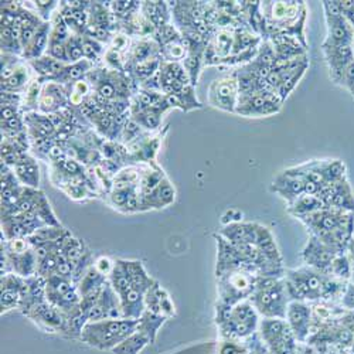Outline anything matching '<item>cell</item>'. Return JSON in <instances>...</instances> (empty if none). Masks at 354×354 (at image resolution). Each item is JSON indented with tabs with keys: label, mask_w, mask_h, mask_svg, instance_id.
Wrapping results in <instances>:
<instances>
[{
	"label": "cell",
	"mask_w": 354,
	"mask_h": 354,
	"mask_svg": "<svg viewBox=\"0 0 354 354\" xmlns=\"http://www.w3.org/2000/svg\"><path fill=\"white\" fill-rule=\"evenodd\" d=\"M145 310L160 315L167 320L176 316V306L173 304L170 293L158 281H155L149 290L146 292Z\"/></svg>",
	"instance_id": "e0dca14e"
},
{
	"label": "cell",
	"mask_w": 354,
	"mask_h": 354,
	"mask_svg": "<svg viewBox=\"0 0 354 354\" xmlns=\"http://www.w3.org/2000/svg\"><path fill=\"white\" fill-rule=\"evenodd\" d=\"M322 50L326 58L330 78L336 84L347 64L354 60V48L353 46H322Z\"/></svg>",
	"instance_id": "ac0fdd59"
},
{
	"label": "cell",
	"mask_w": 354,
	"mask_h": 354,
	"mask_svg": "<svg viewBox=\"0 0 354 354\" xmlns=\"http://www.w3.org/2000/svg\"><path fill=\"white\" fill-rule=\"evenodd\" d=\"M286 282L279 277H258L250 302L265 317H286L288 309Z\"/></svg>",
	"instance_id": "7a4b0ae2"
},
{
	"label": "cell",
	"mask_w": 354,
	"mask_h": 354,
	"mask_svg": "<svg viewBox=\"0 0 354 354\" xmlns=\"http://www.w3.org/2000/svg\"><path fill=\"white\" fill-rule=\"evenodd\" d=\"M217 323L227 337H247L258 326V312L250 299L243 301L218 316Z\"/></svg>",
	"instance_id": "5b68a950"
},
{
	"label": "cell",
	"mask_w": 354,
	"mask_h": 354,
	"mask_svg": "<svg viewBox=\"0 0 354 354\" xmlns=\"http://www.w3.org/2000/svg\"><path fill=\"white\" fill-rule=\"evenodd\" d=\"M113 265H115V261L111 259L109 257H105V255H101L95 259L94 262V267L106 278H109L112 270H113Z\"/></svg>",
	"instance_id": "f35d334b"
},
{
	"label": "cell",
	"mask_w": 354,
	"mask_h": 354,
	"mask_svg": "<svg viewBox=\"0 0 354 354\" xmlns=\"http://www.w3.org/2000/svg\"><path fill=\"white\" fill-rule=\"evenodd\" d=\"M305 262L316 270L326 271L333 263V251L317 237H313L302 252Z\"/></svg>",
	"instance_id": "d6986e66"
},
{
	"label": "cell",
	"mask_w": 354,
	"mask_h": 354,
	"mask_svg": "<svg viewBox=\"0 0 354 354\" xmlns=\"http://www.w3.org/2000/svg\"><path fill=\"white\" fill-rule=\"evenodd\" d=\"M67 48V57H68V63H78L84 60V47H82V36L78 35H71L68 41L66 43Z\"/></svg>",
	"instance_id": "d590c367"
},
{
	"label": "cell",
	"mask_w": 354,
	"mask_h": 354,
	"mask_svg": "<svg viewBox=\"0 0 354 354\" xmlns=\"http://www.w3.org/2000/svg\"><path fill=\"white\" fill-rule=\"evenodd\" d=\"M255 245L261 250V252L265 257H267L270 261H272L278 265H282V257H281L279 250L277 247L274 235H272V232L270 231L268 227H263V225L258 224Z\"/></svg>",
	"instance_id": "f1b7e54d"
},
{
	"label": "cell",
	"mask_w": 354,
	"mask_h": 354,
	"mask_svg": "<svg viewBox=\"0 0 354 354\" xmlns=\"http://www.w3.org/2000/svg\"><path fill=\"white\" fill-rule=\"evenodd\" d=\"M24 316L30 319L43 333L62 335L68 337L67 315L47 301L36 305Z\"/></svg>",
	"instance_id": "30bf717a"
},
{
	"label": "cell",
	"mask_w": 354,
	"mask_h": 354,
	"mask_svg": "<svg viewBox=\"0 0 354 354\" xmlns=\"http://www.w3.org/2000/svg\"><path fill=\"white\" fill-rule=\"evenodd\" d=\"M67 108H70L67 86L54 81L43 82V90L39 101V112L44 115H51Z\"/></svg>",
	"instance_id": "9a60e30c"
},
{
	"label": "cell",
	"mask_w": 354,
	"mask_h": 354,
	"mask_svg": "<svg viewBox=\"0 0 354 354\" xmlns=\"http://www.w3.org/2000/svg\"><path fill=\"white\" fill-rule=\"evenodd\" d=\"M33 3L43 21H50L58 6H60V2H55V0H35Z\"/></svg>",
	"instance_id": "8d00e7d4"
},
{
	"label": "cell",
	"mask_w": 354,
	"mask_h": 354,
	"mask_svg": "<svg viewBox=\"0 0 354 354\" xmlns=\"http://www.w3.org/2000/svg\"><path fill=\"white\" fill-rule=\"evenodd\" d=\"M94 67L95 66L91 62H88L84 58V60H81L78 63L67 64V67L60 74H58L53 81L62 84V85H66V86L73 85V84L84 80L88 75V73H90Z\"/></svg>",
	"instance_id": "f546056e"
},
{
	"label": "cell",
	"mask_w": 354,
	"mask_h": 354,
	"mask_svg": "<svg viewBox=\"0 0 354 354\" xmlns=\"http://www.w3.org/2000/svg\"><path fill=\"white\" fill-rule=\"evenodd\" d=\"M310 308L301 301H292L286 309V322L292 333L298 339H305L310 324Z\"/></svg>",
	"instance_id": "ffe728a7"
},
{
	"label": "cell",
	"mask_w": 354,
	"mask_h": 354,
	"mask_svg": "<svg viewBox=\"0 0 354 354\" xmlns=\"http://www.w3.org/2000/svg\"><path fill=\"white\" fill-rule=\"evenodd\" d=\"M324 203L319 196H312V194H302L301 197H298L295 201L290 203L289 205V213L299 217L308 216L310 213L319 212L323 207Z\"/></svg>",
	"instance_id": "1f68e13d"
},
{
	"label": "cell",
	"mask_w": 354,
	"mask_h": 354,
	"mask_svg": "<svg viewBox=\"0 0 354 354\" xmlns=\"http://www.w3.org/2000/svg\"><path fill=\"white\" fill-rule=\"evenodd\" d=\"M50 33H51V24H50V21H44L40 26L32 43L28 44L23 51L21 57L26 62L36 60V58H40L46 54L48 43H50Z\"/></svg>",
	"instance_id": "83f0119b"
},
{
	"label": "cell",
	"mask_w": 354,
	"mask_h": 354,
	"mask_svg": "<svg viewBox=\"0 0 354 354\" xmlns=\"http://www.w3.org/2000/svg\"><path fill=\"white\" fill-rule=\"evenodd\" d=\"M47 302L54 305L66 315L80 308L81 295L77 283L70 278L51 275L47 278Z\"/></svg>",
	"instance_id": "52a82bcc"
},
{
	"label": "cell",
	"mask_w": 354,
	"mask_h": 354,
	"mask_svg": "<svg viewBox=\"0 0 354 354\" xmlns=\"http://www.w3.org/2000/svg\"><path fill=\"white\" fill-rule=\"evenodd\" d=\"M140 12L146 20L156 28L170 24L171 8L169 2H142Z\"/></svg>",
	"instance_id": "4316f807"
},
{
	"label": "cell",
	"mask_w": 354,
	"mask_h": 354,
	"mask_svg": "<svg viewBox=\"0 0 354 354\" xmlns=\"http://www.w3.org/2000/svg\"><path fill=\"white\" fill-rule=\"evenodd\" d=\"M143 196V205L145 210H160L171 205L176 200V189L170 183L167 177L162 180V183L149 194Z\"/></svg>",
	"instance_id": "7402d4cb"
},
{
	"label": "cell",
	"mask_w": 354,
	"mask_h": 354,
	"mask_svg": "<svg viewBox=\"0 0 354 354\" xmlns=\"http://www.w3.org/2000/svg\"><path fill=\"white\" fill-rule=\"evenodd\" d=\"M285 282L289 297L293 301L317 299L330 293L333 289V283L328 282L322 277V274L310 268L289 271Z\"/></svg>",
	"instance_id": "277c9868"
},
{
	"label": "cell",
	"mask_w": 354,
	"mask_h": 354,
	"mask_svg": "<svg viewBox=\"0 0 354 354\" xmlns=\"http://www.w3.org/2000/svg\"><path fill=\"white\" fill-rule=\"evenodd\" d=\"M166 322H167L166 317H163L160 315H156V313H152L149 310H145L142 313V316L138 319L136 330L149 337L152 344H153L158 339L159 330L163 328V324Z\"/></svg>",
	"instance_id": "4dcf8cb0"
},
{
	"label": "cell",
	"mask_w": 354,
	"mask_h": 354,
	"mask_svg": "<svg viewBox=\"0 0 354 354\" xmlns=\"http://www.w3.org/2000/svg\"><path fill=\"white\" fill-rule=\"evenodd\" d=\"M138 326V319H108L88 322L80 340L88 347L100 351H112L131 336Z\"/></svg>",
	"instance_id": "6da1fadb"
},
{
	"label": "cell",
	"mask_w": 354,
	"mask_h": 354,
	"mask_svg": "<svg viewBox=\"0 0 354 354\" xmlns=\"http://www.w3.org/2000/svg\"><path fill=\"white\" fill-rule=\"evenodd\" d=\"M32 67L24 60L17 70L5 81H2V93L20 94L23 95L27 90V86L32 84Z\"/></svg>",
	"instance_id": "d4e9b609"
},
{
	"label": "cell",
	"mask_w": 354,
	"mask_h": 354,
	"mask_svg": "<svg viewBox=\"0 0 354 354\" xmlns=\"http://www.w3.org/2000/svg\"><path fill=\"white\" fill-rule=\"evenodd\" d=\"M88 322H98L108 319H125L122 313L121 299L118 293L112 289L109 282L104 286L98 301L86 313Z\"/></svg>",
	"instance_id": "5bb4252c"
},
{
	"label": "cell",
	"mask_w": 354,
	"mask_h": 354,
	"mask_svg": "<svg viewBox=\"0 0 354 354\" xmlns=\"http://www.w3.org/2000/svg\"><path fill=\"white\" fill-rule=\"evenodd\" d=\"M339 6L343 17L354 28V0H344V2H339Z\"/></svg>",
	"instance_id": "ab89813d"
},
{
	"label": "cell",
	"mask_w": 354,
	"mask_h": 354,
	"mask_svg": "<svg viewBox=\"0 0 354 354\" xmlns=\"http://www.w3.org/2000/svg\"><path fill=\"white\" fill-rule=\"evenodd\" d=\"M158 82L165 95H179L190 86H194L182 63L163 60L158 71Z\"/></svg>",
	"instance_id": "7c38bea8"
},
{
	"label": "cell",
	"mask_w": 354,
	"mask_h": 354,
	"mask_svg": "<svg viewBox=\"0 0 354 354\" xmlns=\"http://www.w3.org/2000/svg\"><path fill=\"white\" fill-rule=\"evenodd\" d=\"M272 192L278 193L290 204L292 201L305 194V177L295 167L285 170L274 180Z\"/></svg>",
	"instance_id": "2e32d148"
},
{
	"label": "cell",
	"mask_w": 354,
	"mask_h": 354,
	"mask_svg": "<svg viewBox=\"0 0 354 354\" xmlns=\"http://www.w3.org/2000/svg\"><path fill=\"white\" fill-rule=\"evenodd\" d=\"M27 63H28V66L32 67L33 73L37 75V78L41 82L53 81L58 74H60L67 67V63L58 62V60H55V58H53L50 55H46V54L40 58H36V60L27 62Z\"/></svg>",
	"instance_id": "484cf974"
},
{
	"label": "cell",
	"mask_w": 354,
	"mask_h": 354,
	"mask_svg": "<svg viewBox=\"0 0 354 354\" xmlns=\"http://www.w3.org/2000/svg\"><path fill=\"white\" fill-rule=\"evenodd\" d=\"M109 285L121 297L125 293L132 283V265L131 259H115L113 270L108 278Z\"/></svg>",
	"instance_id": "cb8c5ba5"
},
{
	"label": "cell",
	"mask_w": 354,
	"mask_h": 354,
	"mask_svg": "<svg viewBox=\"0 0 354 354\" xmlns=\"http://www.w3.org/2000/svg\"><path fill=\"white\" fill-rule=\"evenodd\" d=\"M336 84L343 86L344 90H347L351 95H354V60L347 64V67L343 70Z\"/></svg>",
	"instance_id": "74e56055"
},
{
	"label": "cell",
	"mask_w": 354,
	"mask_h": 354,
	"mask_svg": "<svg viewBox=\"0 0 354 354\" xmlns=\"http://www.w3.org/2000/svg\"><path fill=\"white\" fill-rule=\"evenodd\" d=\"M17 180L21 186L30 187V189H39L40 185V167L33 155L28 153L24 156L15 167H12Z\"/></svg>",
	"instance_id": "603a6c76"
},
{
	"label": "cell",
	"mask_w": 354,
	"mask_h": 354,
	"mask_svg": "<svg viewBox=\"0 0 354 354\" xmlns=\"http://www.w3.org/2000/svg\"><path fill=\"white\" fill-rule=\"evenodd\" d=\"M217 278L220 297V302L217 305L218 317L234 305L251 298L258 277L245 271H227L217 275Z\"/></svg>",
	"instance_id": "3957f363"
},
{
	"label": "cell",
	"mask_w": 354,
	"mask_h": 354,
	"mask_svg": "<svg viewBox=\"0 0 354 354\" xmlns=\"http://www.w3.org/2000/svg\"><path fill=\"white\" fill-rule=\"evenodd\" d=\"M259 330L275 354H290L295 335L285 319L265 317L259 324Z\"/></svg>",
	"instance_id": "8fae6325"
},
{
	"label": "cell",
	"mask_w": 354,
	"mask_h": 354,
	"mask_svg": "<svg viewBox=\"0 0 354 354\" xmlns=\"http://www.w3.org/2000/svg\"><path fill=\"white\" fill-rule=\"evenodd\" d=\"M140 5L142 2L135 0H118V2H109V9L118 20L122 21L135 15L140 9Z\"/></svg>",
	"instance_id": "e575fe53"
},
{
	"label": "cell",
	"mask_w": 354,
	"mask_h": 354,
	"mask_svg": "<svg viewBox=\"0 0 354 354\" xmlns=\"http://www.w3.org/2000/svg\"><path fill=\"white\" fill-rule=\"evenodd\" d=\"M220 354H241V350L231 342H225L220 348Z\"/></svg>",
	"instance_id": "60d3db41"
},
{
	"label": "cell",
	"mask_w": 354,
	"mask_h": 354,
	"mask_svg": "<svg viewBox=\"0 0 354 354\" xmlns=\"http://www.w3.org/2000/svg\"><path fill=\"white\" fill-rule=\"evenodd\" d=\"M353 97H354V95H353Z\"/></svg>",
	"instance_id": "b9f144b4"
},
{
	"label": "cell",
	"mask_w": 354,
	"mask_h": 354,
	"mask_svg": "<svg viewBox=\"0 0 354 354\" xmlns=\"http://www.w3.org/2000/svg\"><path fill=\"white\" fill-rule=\"evenodd\" d=\"M282 104L283 101L275 91H261L248 95H240L235 113L245 118L271 116L281 111Z\"/></svg>",
	"instance_id": "ba28073f"
},
{
	"label": "cell",
	"mask_w": 354,
	"mask_h": 354,
	"mask_svg": "<svg viewBox=\"0 0 354 354\" xmlns=\"http://www.w3.org/2000/svg\"><path fill=\"white\" fill-rule=\"evenodd\" d=\"M257 223H232L224 227L221 231V237L232 245L241 244H255L257 241Z\"/></svg>",
	"instance_id": "44dd1931"
},
{
	"label": "cell",
	"mask_w": 354,
	"mask_h": 354,
	"mask_svg": "<svg viewBox=\"0 0 354 354\" xmlns=\"http://www.w3.org/2000/svg\"><path fill=\"white\" fill-rule=\"evenodd\" d=\"M26 289V278H21L13 272L2 275V279H0V308H2V315H6L15 309L20 310Z\"/></svg>",
	"instance_id": "4fadbf2b"
},
{
	"label": "cell",
	"mask_w": 354,
	"mask_h": 354,
	"mask_svg": "<svg viewBox=\"0 0 354 354\" xmlns=\"http://www.w3.org/2000/svg\"><path fill=\"white\" fill-rule=\"evenodd\" d=\"M82 47H84V58L88 62H91L94 66H100L105 57V44L101 41L90 37L82 36Z\"/></svg>",
	"instance_id": "836d02e7"
},
{
	"label": "cell",
	"mask_w": 354,
	"mask_h": 354,
	"mask_svg": "<svg viewBox=\"0 0 354 354\" xmlns=\"http://www.w3.org/2000/svg\"><path fill=\"white\" fill-rule=\"evenodd\" d=\"M149 344H152L149 337L135 330L120 346H116L111 353L112 354H140Z\"/></svg>",
	"instance_id": "d6a6232c"
},
{
	"label": "cell",
	"mask_w": 354,
	"mask_h": 354,
	"mask_svg": "<svg viewBox=\"0 0 354 354\" xmlns=\"http://www.w3.org/2000/svg\"><path fill=\"white\" fill-rule=\"evenodd\" d=\"M209 105L230 113H235L240 100V84L237 74H224L214 78L209 86Z\"/></svg>",
	"instance_id": "8992f818"
},
{
	"label": "cell",
	"mask_w": 354,
	"mask_h": 354,
	"mask_svg": "<svg viewBox=\"0 0 354 354\" xmlns=\"http://www.w3.org/2000/svg\"><path fill=\"white\" fill-rule=\"evenodd\" d=\"M328 23V36L322 46H353L354 28L343 17L339 2H323Z\"/></svg>",
	"instance_id": "9c48e42d"
}]
</instances>
